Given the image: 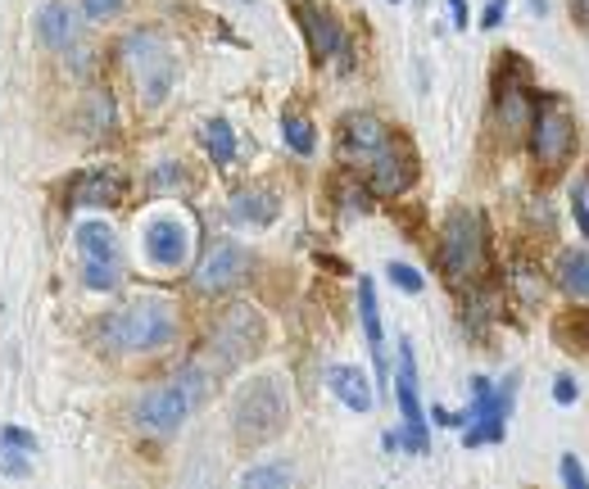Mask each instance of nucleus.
I'll use <instances>...</instances> for the list:
<instances>
[{
  "mask_svg": "<svg viewBox=\"0 0 589 489\" xmlns=\"http://www.w3.org/2000/svg\"><path fill=\"white\" fill-rule=\"evenodd\" d=\"M100 331H105V345L118 353H159L177 336V308L159 295H145L114 308Z\"/></svg>",
  "mask_w": 589,
  "mask_h": 489,
  "instance_id": "nucleus-1",
  "label": "nucleus"
},
{
  "mask_svg": "<svg viewBox=\"0 0 589 489\" xmlns=\"http://www.w3.org/2000/svg\"><path fill=\"white\" fill-rule=\"evenodd\" d=\"M291 422V390L281 376H259L241 385V395L232 403V430L241 445H268L277 440Z\"/></svg>",
  "mask_w": 589,
  "mask_h": 489,
  "instance_id": "nucleus-2",
  "label": "nucleus"
},
{
  "mask_svg": "<svg viewBox=\"0 0 589 489\" xmlns=\"http://www.w3.org/2000/svg\"><path fill=\"white\" fill-rule=\"evenodd\" d=\"M123 64L132 73L145 105H164L177 82V50L159 28H137L123 37Z\"/></svg>",
  "mask_w": 589,
  "mask_h": 489,
  "instance_id": "nucleus-3",
  "label": "nucleus"
},
{
  "mask_svg": "<svg viewBox=\"0 0 589 489\" xmlns=\"http://www.w3.org/2000/svg\"><path fill=\"white\" fill-rule=\"evenodd\" d=\"M530 154L535 164H540L545 172H558L562 164L576 154V141H580V127H576V114L562 95L545 91L530 100Z\"/></svg>",
  "mask_w": 589,
  "mask_h": 489,
  "instance_id": "nucleus-4",
  "label": "nucleus"
},
{
  "mask_svg": "<svg viewBox=\"0 0 589 489\" xmlns=\"http://www.w3.org/2000/svg\"><path fill=\"white\" fill-rule=\"evenodd\" d=\"M264 340H268V326L259 318V308L254 304H232V308H222L218 322L209 326V353L204 358H214V372H232L241 363H249V358H259L264 353Z\"/></svg>",
  "mask_w": 589,
  "mask_h": 489,
  "instance_id": "nucleus-5",
  "label": "nucleus"
},
{
  "mask_svg": "<svg viewBox=\"0 0 589 489\" xmlns=\"http://www.w3.org/2000/svg\"><path fill=\"white\" fill-rule=\"evenodd\" d=\"M485 254H490V227L476 209H453L440 227V272L453 286H468V281L485 268Z\"/></svg>",
  "mask_w": 589,
  "mask_h": 489,
  "instance_id": "nucleus-6",
  "label": "nucleus"
},
{
  "mask_svg": "<svg viewBox=\"0 0 589 489\" xmlns=\"http://www.w3.org/2000/svg\"><path fill=\"white\" fill-rule=\"evenodd\" d=\"M512 403H517V372L499 381V390L490 385V376H472V408H463V445L481 449V445H503L508 435V417Z\"/></svg>",
  "mask_w": 589,
  "mask_h": 489,
  "instance_id": "nucleus-7",
  "label": "nucleus"
},
{
  "mask_svg": "<svg viewBox=\"0 0 589 489\" xmlns=\"http://www.w3.org/2000/svg\"><path fill=\"white\" fill-rule=\"evenodd\" d=\"M363 168H368V191L376 200H399L404 191L418 186V154L399 132H390V141L381 145Z\"/></svg>",
  "mask_w": 589,
  "mask_h": 489,
  "instance_id": "nucleus-8",
  "label": "nucleus"
},
{
  "mask_svg": "<svg viewBox=\"0 0 589 489\" xmlns=\"http://www.w3.org/2000/svg\"><path fill=\"white\" fill-rule=\"evenodd\" d=\"M187 417H191V399L182 395L177 381H164L137 399V426L150 435H177L187 426Z\"/></svg>",
  "mask_w": 589,
  "mask_h": 489,
  "instance_id": "nucleus-9",
  "label": "nucleus"
},
{
  "mask_svg": "<svg viewBox=\"0 0 589 489\" xmlns=\"http://www.w3.org/2000/svg\"><path fill=\"white\" fill-rule=\"evenodd\" d=\"M245 272H249V254H245L236 241H218V245L200 259L191 286H195L200 295H227L232 286H241Z\"/></svg>",
  "mask_w": 589,
  "mask_h": 489,
  "instance_id": "nucleus-10",
  "label": "nucleus"
},
{
  "mask_svg": "<svg viewBox=\"0 0 589 489\" xmlns=\"http://www.w3.org/2000/svg\"><path fill=\"white\" fill-rule=\"evenodd\" d=\"M291 10L299 14V28H304V41H309V55L318 64L326 60H336L341 55V46H345V28H341V18L313 5V0H291Z\"/></svg>",
  "mask_w": 589,
  "mask_h": 489,
  "instance_id": "nucleus-11",
  "label": "nucleus"
},
{
  "mask_svg": "<svg viewBox=\"0 0 589 489\" xmlns=\"http://www.w3.org/2000/svg\"><path fill=\"white\" fill-rule=\"evenodd\" d=\"M390 141V127L376 114H345L341 118V164H368L372 154Z\"/></svg>",
  "mask_w": 589,
  "mask_h": 489,
  "instance_id": "nucleus-12",
  "label": "nucleus"
},
{
  "mask_svg": "<svg viewBox=\"0 0 589 489\" xmlns=\"http://www.w3.org/2000/svg\"><path fill=\"white\" fill-rule=\"evenodd\" d=\"M145 259L155 263V268H164V272L187 268V259H191V231L177 222V218L150 222L145 227Z\"/></svg>",
  "mask_w": 589,
  "mask_h": 489,
  "instance_id": "nucleus-13",
  "label": "nucleus"
},
{
  "mask_svg": "<svg viewBox=\"0 0 589 489\" xmlns=\"http://www.w3.org/2000/svg\"><path fill=\"white\" fill-rule=\"evenodd\" d=\"M358 318H363V336L376 363V390L390 395V358H386V336H381V304H376L372 276H358Z\"/></svg>",
  "mask_w": 589,
  "mask_h": 489,
  "instance_id": "nucleus-14",
  "label": "nucleus"
},
{
  "mask_svg": "<svg viewBox=\"0 0 589 489\" xmlns=\"http://www.w3.org/2000/svg\"><path fill=\"white\" fill-rule=\"evenodd\" d=\"M326 390L336 395L345 408H354V413H372V403H376V390H372L368 372H358V368H349V363L326 368Z\"/></svg>",
  "mask_w": 589,
  "mask_h": 489,
  "instance_id": "nucleus-15",
  "label": "nucleus"
},
{
  "mask_svg": "<svg viewBox=\"0 0 589 489\" xmlns=\"http://www.w3.org/2000/svg\"><path fill=\"white\" fill-rule=\"evenodd\" d=\"M395 395H399V413H404V422L408 426H418V422H426V413H422V399H418V349H413V340H399V372H395Z\"/></svg>",
  "mask_w": 589,
  "mask_h": 489,
  "instance_id": "nucleus-16",
  "label": "nucleus"
},
{
  "mask_svg": "<svg viewBox=\"0 0 589 489\" xmlns=\"http://www.w3.org/2000/svg\"><path fill=\"white\" fill-rule=\"evenodd\" d=\"M123 177L118 172H82L73 182V200L68 204H82V209H114L123 204Z\"/></svg>",
  "mask_w": 589,
  "mask_h": 489,
  "instance_id": "nucleus-17",
  "label": "nucleus"
},
{
  "mask_svg": "<svg viewBox=\"0 0 589 489\" xmlns=\"http://www.w3.org/2000/svg\"><path fill=\"white\" fill-rule=\"evenodd\" d=\"M281 214V195L268 191V186H245L232 195V218L236 222H249V227H272Z\"/></svg>",
  "mask_w": 589,
  "mask_h": 489,
  "instance_id": "nucleus-18",
  "label": "nucleus"
},
{
  "mask_svg": "<svg viewBox=\"0 0 589 489\" xmlns=\"http://www.w3.org/2000/svg\"><path fill=\"white\" fill-rule=\"evenodd\" d=\"M37 37L46 50H68L73 41H78V18H73V10L64 5V0H50V5L37 14Z\"/></svg>",
  "mask_w": 589,
  "mask_h": 489,
  "instance_id": "nucleus-19",
  "label": "nucleus"
},
{
  "mask_svg": "<svg viewBox=\"0 0 589 489\" xmlns=\"http://www.w3.org/2000/svg\"><path fill=\"white\" fill-rule=\"evenodd\" d=\"M553 281H558V291L567 295V299L585 304V295H589V254H585V245H572V249L558 254Z\"/></svg>",
  "mask_w": 589,
  "mask_h": 489,
  "instance_id": "nucleus-20",
  "label": "nucleus"
},
{
  "mask_svg": "<svg viewBox=\"0 0 589 489\" xmlns=\"http://www.w3.org/2000/svg\"><path fill=\"white\" fill-rule=\"evenodd\" d=\"M78 249H82L87 263H123L118 236H114L105 222H87V227H78Z\"/></svg>",
  "mask_w": 589,
  "mask_h": 489,
  "instance_id": "nucleus-21",
  "label": "nucleus"
},
{
  "mask_svg": "<svg viewBox=\"0 0 589 489\" xmlns=\"http://www.w3.org/2000/svg\"><path fill=\"white\" fill-rule=\"evenodd\" d=\"M200 145L209 150V159L218 164V168H227L236 159V127L227 123V118H209L200 127Z\"/></svg>",
  "mask_w": 589,
  "mask_h": 489,
  "instance_id": "nucleus-22",
  "label": "nucleus"
},
{
  "mask_svg": "<svg viewBox=\"0 0 589 489\" xmlns=\"http://www.w3.org/2000/svg\"><path fill=\"white\" fill-rule=\"evenodd\" d=\"M281 137H286V145L299 154V159H309V154L318 150V127L304 114H281Z\"/></svg>",
  "mask_w": 589,
  "mask_h": 489,
  "instance_id": "nucleus-23",
  "label": "nucleus"
},
{
  "mask_svg": "<svg viewBox=\"0 0 589 489\" xmlns=\"http://www.w3.org/2000/svg\"><path fill=\"white\" fill-rule=\"evenodd\" d=\"M295 485V472L281 467V462H268V467H254L241 476V489H286Z\"/></svg>",
  "mask_w": 589,
  "mask_h": 489,
  "instance_id": "nucleus-24",
  "label": "nucleus"
},
{
  "mask_svg": "<svg viewBox=\"0 0 589 489\" xmlns=\"http://www.w3.org/2000/svg\"><path fill=\"white\" fill-rule=\"evenodd\" d=\"M123 276H127L123 263H87V259H82V281H87L91 291H118Z\"/></svg>",
  "mask_w": 589,
  "mask_h": 489,
  "instance_id": "nucleus-25",
  "label": "nucleus"
},
{
  "mask_svg": "<svg viewBox=\"0 0 589 489\" xmlns=\"http://www.w3.org/2000/svg\"><path fill=\"white\" fill-rule=\"evenodd\" d=\"M341 195V214H372V191L358 186V182H336Z\"/></svg>",
  "mask_w": 589,
  "mask_h": 489,
  "instance_id": "nucleus-26",
  "label": "nucleus"
},
{
  "mask_svg": "<svg viewBox=\"0 0 589 489\" xmlns=\"http://www.w3.org/2000/svg\"><path fill=\"white\" fill-rule=\"evenodd\" d=\"M386 272H390V286H399L404 295H422L426 291V276L413 263H390Z\"/></svg>",
  "mask_w": 589,
  "mask_h": 489,
  "instance_id": "nucleus-27",
  "label": "nucleus"
},
{
  "mask_svg": "<svg viewBox=\"0 0 589 489\" xmlns=\"http://www.w3.org/2000/svg\"><path fill=\"white\" fill-rule=\"evenodd\" d=\"M399 449L404 453H413V458H422V453H431V430H426V422H418V426H399Z\"/></svg>",
  "mask_w": 589,
  "mask_h": 489,
  "instance_id": "nucleus-28",
  "label": "nucleus"
},
{
  "mask_svg": "<svg viewBox=\"0 0 589 489\" xmlns=\"http://www.w3.org/2000/svg\"><path fill=\"white\" fill-rule=\"evenodd\" d=\"M572 218H576V231L585 236L589 231V182L585 177H576V186H572Z\"/></svg>",
  "mask_w": 589,
  "mask_h": 489,
  "instance_id": "nucleus-29",
  "label": "nucleus"
},
{
  "mask_svg": "<svg viewBox=\"0 0 589 489\" xmlns=\"http://www.w3.org/2000/svg\"><path fill=\"white\" fill-rule=\"evenodd\" d=\"M0 472L5 476H33V453H18L0 445Z\"/></svg>",
  "mask_w": 589,
  "mask_h": 489,
  "instance_id": "nucleus-30",
  "label": "nucleus"
},
{
  "mask_svg": "<svg viewBox=\"0 0 589 489\" xmlns=\"http://www.w3.org/2000/svg\"><path fill=\"white\" fill-rule=\"evenodd\" d=\"M0 445L18 449V453H37V435L23 430V426H0Z\"/></svg>",
  "mask_w": 589,
  "mask_h": 489,
  "instance_id": "nucleus-31",
  "label": "nucleus"
},
{
  "mask_svg": "<svg viewBox=\"0 0 589 489\" xmlns=\"http://www.w3.org/2000/svg\"><path fill=\"white\" fill-rule=\"evenodd\" d=\"M78 5H82V14L91 23H110V18L123 14V0H78Z\"/></svg>",
  "mask_w": 589,
  "mask_h": 489,
  "instance_id": "nucleus-32",
  "label": "nucleus"
},
{
  "mask_svg": "<svg viewBox=\"0 0 589 489\" xmlns=\"http://www.w3.org/2000/svg\"><path fill=\"white\" fill-rule=\"evenodd\" d=\"M558 476H562V485H567V489H585V467H580V458H576V453H562Z\"/></svg>",
  "mask_w": 589,
  "mask_h": 489,
  "instance_id": "nucleus-33",
  "label": "nucleus"
},
{
  "mask_svg": "<svg viewBox=\"0 0 589 489\" xmlns=\"http://www.w3.org/2000/svg\"><path fill=\"white\" fill-rule=\"evenodd\" d=\"M576 399H580V381H576L572 372H562V376L553 381V403L567 408V403H576Z\"/></svg>",
  "mask_w": 589,
  "mask_h": 489,
  "instance_id": "nucleus-34",
  "label": "nucleus"
},
{
  "mask_svg": "<svg viewBox=\"0 0 589 489\" xmlns=\"http://www.w3.org/2000/svg\"><path fill=\"white\" fill-rule=\"evenodd\" d=\"M503 10H508V0H490V5H485L481 28H499V23H503Z\"/></svg>",
  "mask_w": 589,
  "mask_h": 489,
  "instance_id": "nucleus-35",
  "label": "nucleus"
},
{
  "mask_svg": "<svg viewBox=\"0 0 589 489\" xmlns=\"http://www.w3.org/2000/svg\"><path fill=\"white\" fill-rule=\"evenodd\" d=\"M449 10H453V28L463 33L468 28V18H472V10H468V0H449Z\"/></svg>",
  "mask_w": 589,
  "mask_h": 489,
  "instance_id": "nucleus-36",
  "label": "nucleus"
},
{
  "mask_svg": "<svg viewBox=\"0 0 589 489\" xmlns=\"http://www.w3.org/2000/svg\"><path fill=\"white\" fill-rule=\"evenodd\" d=\"M381 445H386V453H399V430H386V440Z\"/></svg>",
  "mask_w": 589,
  "mask_h": 489,
  "instance_id": "nucleus-37",
  "label": "nucleus"
},
{
  "mask_svg": "<svg viewBox=\"0 0 589 489\" xmlns=\"http://www.w3.org/2000/svg\"><path fill=\"white\" fill-rule=\"evenodd\" d=\"M576 28H585V0H576Z\"/></svg>",
  "mask_w": 589,
  "mask_h": 489,
  "instance_id": "nucleus-38",
  "label": "nucleus"
},
{
  "mask_svg": "<svg viewBox=\"0 0 589 489\" xmlns=\"http://www.w3.org/2000/svg\"><path fill=\"white\" fill-rule=\"evenodd\" d=\"M530 10H535V14H545V10H549V0H530Z\"/></svg>",
  "mask_w": 589,
  "mask_h": 489,
  "instance_id": "nucleus-39",
  "label": "nucleus"
},
{
  "mask_svg": "<svg viewBox=\"0 0 589 489\" xmlns=\"http://www.w3.org/2000/svg\"><path fill=\"white\" fill-rule=\"evenodd\" d=\"M390 5H399V0H390Z\"/></svg>",
  "mask_w": 589,
  "mask_h": 489,
  "instance_id": "nucleus-40",
  "label": "nucleus"
}]
</instances>
